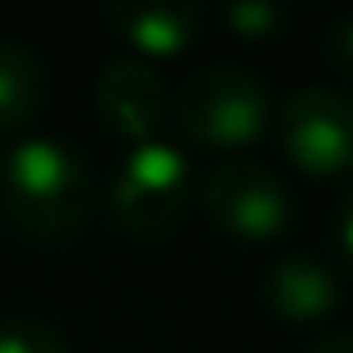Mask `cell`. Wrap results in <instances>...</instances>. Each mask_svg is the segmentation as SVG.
Listing matches in <instances>:
<instances>
[{"label":"cell","mask_w":353,"mask_h":353,"mask_svg":"<svg viewBox=\"0 0 353 353\" xmlns=\"http://www.w3.org/2000/svg\"><path fill=\"white\" fill-rule=\"evenodd\" d=\"M192 200V174L183 154L166 141H141L121 162V174L108 192V212L121 233L158 237L179 225Z\"/></svg>","instance_id":"3957f363"},{"label":"cell","mask_w":353,"mask_h":353,"mask_svg":"<svg viewBox=\"0 0 353 353\" xmlns=\"http://www.w3.org/2000/svg\"><path fill=\"white\" fill-rule=\"evenodd\" d=\"M279 17H283V13H279L274 5H254V0L225 9V21H229L237 34H245V38H266V34H274V30H279Z\"/></svg>","instance_id":"8fae6325"},{"label":"cell","mask_w":353,"mask_h":353,"mask_svg":"<svg viewBox=\"0 0 353 353\" xmlns=\"http://www.w3.org/2000/svg\"><path fill=\"white\" fill-rule=\"evenodd\" d=\"M0 208L30 241H59L79 233L92 208L83 158L54 137H26L0 166Z\"/></svg>","instance_id":"6da1fadb"},{"label":"cell","mask_w":353,"mask_h":353,"mask_svg":"<svg viewBox=\"0 0 353 353\" xmlns=\"http://www.w3.org/2000/svg\"><path fill=\"white\" fill-rule=\"evenodd\" d=\"M303 353H353V332H324Z\"/></svg>","instance_id":"4fadbf2b"},{"label":"cell","mask_w":353,"mask_h":353,"mask_svg":"<svg viewBox=\"0 0 353 353\" xmlns=\"http://www.w3.org/2000/svg\"><path fill=\"white\" fill-rule=\"evenodd\" d=\"M174 117H179L188 137L204 145H250L266 133L270 96L250 71L233 63H216L196 71L179 88Z\"/></svg>","instance_id":"7a4b0ae2"},{"label":"cell","mask_w":353,"mask_h":353,"mask_svg":"<svg viewBox=\"0 0 353 353\" xmlns=\"http://www.w3.org/2000/svg\"><path fill=\"white\" fill-rule=\"evenodd\" d=\"M328 50H332V59H336L345 71H353V17H341V21L332 26Z\"/></svg>","instance_id":"7c38bea8"},{"label":"cell","mask_w":353,"mask_h":353,"mask_svg":"<svg viewBox=\"0 0 353 353\" xmlns=\"http://www.w3.org/2000/svg\"><path fill=\"white\" fill-rule=\"evenodd\" d=\"M0 166H5V158H0Z\"/></svg>","instance_id":"9a60e30c"},{"label":"cell","mask_w":353,"mask_h":353,"mask_svg":"<svg viewBox=\"0 0 353 353\" xmlns=\"http://www.w3.org/2000/svg\"><path fill=\"white\" fill-rule=\"evenodd\" d=\"M46 96V67L26 42H0V133L26 129Z\"/></svg>","instance_id":"9c48e42d"},{"label":"cell","mask_w":353,"mask_h":353,"mask_svg":"<svg viewBox=\"0 0 353 353\" xmlns=\"http://www.w3.org/2000/svg\"><path fill=\"white\" fill-rule=\"evenodd\" d=\"M336 229H341V245H345V254L353 258V188L345 192V200H341V208H336Z\"/></svg>","instance_id":"5bb4252c"},{"label":"cell","mask_w":353,"mask_h":353,"mask_svg":"<svg viewBox=\"0 0 353 353\" xmlns=\"http://www.w3.org/2000/svg\"><path fill=\"white\" fill-rule=\"evenodd\" d=\"M266 299L287 320H320L341 303V279L320 258L291 254L266 274Z\"/></svg>","instance_id":"ba28073f"},{"label":"cell","mask_w":353,"mask_h":353,"mask_svg":"<svg viewBox=\"0 0 353 353\" xmlns=\"http://www.w3.org/2000/svg\"><path fill=\"white\" fill-rule=\"evenodd\" d=\"M104 17L141 54H179L200 26L196 5H183V0H121L104 9Z\"/></svg>","instance_id":"52a82bcc"},{"label":"cell","mask_w":353,"mask_h":353,"mask_svg":"<svg viewBox=\"0 0 353 353\" xmlns=\"http://www.w3.org/2000/svg\"><path fill=\"white\" fill-rule=\"evenodd\" d=\"M204 208L221 233L241 241H270L291 225V200L283 183L254 158H229L212 166L204 183Z\"/></svg>","instance_id":"5b68a950"},{"label":"cell","mask_w":353,"mask_h":353,"mask_svg":"<svg viewBox=\"0 0 353 353\" xmlns=\"http://www.w3.org/2000/svg\"><path fill=\"white\" fill-rule=\"evenodd\" d=\"M279 141L307 174L353 170V96L336 88H299L279 108Z\"/></svg>","instance_id":"277c9868"},{"label":"cell","mask_w":353,"mask_h":353,"mask_svg":"<svg viewBox=\"0 0 353 353\" xmlns=\"http://www.w3.org/2000/svg\"><path fill=\"white\" fill-rule=\"evenodd\" d=\"M96 108L117 137L141 145L154 137L166 112L162 75L145 59H112L96 79Z\"/></svg>","instance_id":"8992f818"},{"label":"cell","mask_w":353,"mask_h":353,"mask_svg":"<svg viewBox=\"0 0 353 353\" xmlns=\"http://www.w3.org/2000/svg\"><path fill=\"white\" fill-rule=\"evenodd\" d=\"M0 353H67V345L46 320L9 316L0 320Z\"/></svg>","instance_id":"30bf717a"}]
</instances>
